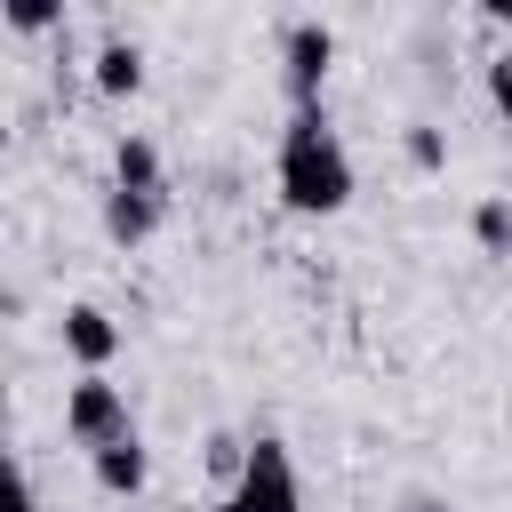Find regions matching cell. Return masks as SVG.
Returning a JSON list of instances; mask_svg holds the SVG:
<instances>
[{
  "mask_svg": "<svg viewBox=\"0 0 512 512\" xmlns=\"http://www.w3.org/2000/svg\"><path fill=\"white\" fill-rule=\"evenodd\" d=\"M480 16L488 24H512V0H480Z\"/></svg>",
  "mask_w": 512,
  "mask_h": 512,
  "instance_id": "cell-16",
  "label": "cell"
},
{
  "mask_svg": "<svg viewBox=\"0 0 512 512\" xmlns=\"http://www.w3.org/2000/svg\"><path fill=\"white\" fill-rule=\"evenodd\" d=\"M400 152H408V168H424V176H440V168H448V136H440L432 120H408Z\"/></svg>",
  "mask_w": 512,
  "mask_h": 512,
  "instance_id": "cell-11",
  "label": "cell"
},
{
  "mask_svg": "<svg viewBox=\"0 0 512 512\" xmlns=\"http://www.w3.org/2000/svg\"><path fill=\"white\" fill-rule=\"evenodd\" d=\"M152 232H160V200L112 184V192H104V240H112V248H144Z\"/></svg>",
  "mask_w": 512,
  "mask_h": 512,
  "instance_id": "cell-7",
  "label": "cell"
},
{
  "mask_svg": "<svg viewBox=\"0 0 512 512\" xmlns=\"http://www.w3.org/2000/svg\"><path fill=\"white\" fill-rule=\"evenodd\" d=\"M216 512H232V504H216Z\"/></svg>",
  "mask_w": 512,
  "mask_h": 512,
  "instance_id": "cell-17",
  "label": "cell"
},
{
  "mask_svg": "<svg viewBox=\"0 0 512 512\" xmlns=\"http://www.w3.org/2000/svg\"><path fill=\"white\" fill-rule=\"evenodd\" d=\"M280 200L296 208V216H336L344 200H352V152H344V136L328 128V104H304V112H288V128H280Z\"/></svg>",
  "mask_w": 512,
  "mask_h": 512,
  "instance_id": "cell-1",
  "label": "cell"
},
{
  "mask_svg": "<svg viewBox=\"0 0 512 512\" xmlns=\"http://www.w3.org/2000/svg\"><path fill=\"white\" fill-rule=\"evenodd\" d=\"M0 512H40L32 504V472L16 464V448H0Z\"/></svg>",
  "mask_w": 512,
  "mask_h": 512,
  "instance_id": "cell-13",
  "label": "cell"
},
{
  "mask_svg": "<svg viewBox=\"0 0 512 512\" xmlns=\"http://www.w3.org/2000/svg\"><path fill=\"white\" fill-rule=\"evenodd\" d=\"M56 328H64V352L80 360V376H104V368L120 360V344H128V336H120V320H112L104 304H64V320H56Z\"/></svg>",
  "mask_w": 512,
  "mask_h": 512,
  "instance_id": "cell-5",
  "label": "cell"
},
{
  "mask_svg": "<svg viewBox=\"0 0 512 512\" xmlns=\"http://www.w3.org/2000/svg\"><path fill=\"white\" fill-rule=\"evenodd\" d=\"M472 240H480V256H512V200L504 192H488L472 208Z\"/></svg>",
  "mask_w": 512,
  "mask_h": 512,
  "instance_id": "cell-10",
  "label": "cell"
},
{
  "mask_svg": "<svg viewBox=\"0 0 512 512\" xmlns=\"http://www.w3.org/2000/svg\"><path fill=\"white\" fill-rule=\"evenodd\" d=\"M88 472H96V488H104V496H136V488L152 480V456H144V440L128 432V440L96 448V456H88Z\"/></svg>",
  "mask_w": 512,
  "mask_h": 512,
  "instance_id": "cell-8",
  "label": "cell"
},
{
  "mask_svg": "<svg viewBox=\"0 0 512 512\" xmlns=\"http://www.w3.org/2000/svg\"><path fill=\"white\" fill-rule=\"evenodd\" d=\"M480 80H488V104H496V112L512 120V48H496V56L480 64Z\"/></svg>",
  "mask_w": 512,
  "mask_h": 512,
  "instance_id": "cell-14",
  "label": "cell"
},
{
  "mask_svg": "<svg viewBox=\"0 0 512 512\" xmlns=\"http://www.w3.org/2000/svg\"><path fill=\"white\" fill-rule=\"evenodd\" d=\"M0 24H8V32H56V24H64V8H56V0H8V8H0Z\"/></svg>",
  "mask_w": 512,
  "mask_h": 512,
  "instance_id": "cell-12",
  "label": "cell"
},
{
  "mask_svg": "<svg viewBox=\"0 0 512 512\" xmlns=\"http://www.w3.org/2000/svg\"><path fill=\"white\" fill-rule=\"evenodd\" d=\"M328 64H336V24H320V16H288V24H280V80H288V104H296V112L320 104Z\"/></svg>",
  "mask_w": 512,
  "mask_h": 512,
  "instance_id": "cell-4",
  "label": "cell"
},
{
  "mask_svg": "<svg viewBox=\"0 0 512 512\" xmlns=\"http://www.w3.org/2000/svg\"><path fill=\"white\" fill-rule=\"evenodd\" d=\"M96 88L104 96H136L144 88V48L136 40H104L96 48Z\"/></svg>",
  "mask_w": 512,
  "mask_h": 512,
  "instance_id": "cell-9",
  "label": "cell"
},
{
  "mask_svg": "<svg viewBox=\"0 0 512 512\" xmlns=\"http://www.w3.org/2000/svg\"><path fill=\"white\" fill-rule=\"evenodd\" d=\"M136 424H128V392L112 384V376H72L64 384V440L72 448H112V440H128Z\"/></svg>",
  "mask_w": 512,
  "mask_h": 512,
  "instance_id": "cell-3",
  "label": "cell"
},
{
  "mask_svg": "<svg viewBox=\"0 0 512 512\" xmlns=\"http://www.w3.org/2000/svg\"><path fill=\"white\" fill-rule=\"evenodd\" d=\"M240 456H248V448H240L232 432H216V440H208V464H216V472H240Z\"/></svg>",
  "mask_w": 512,
  "mask_h": 512,
  "instance_id": "cell-15",
  "label": "cell"
},
{
  "mask_svg": "<svg viewBox=\"0 0 512 512\" xmlns=\"http://www.w3.org/2000/svg\"><path fill=\"white\" fill-rule=\"evenodd\" d=\"M232 512H304V480H296V456H288V440H248V456H240V472H232V496H224Z\"/></svg>",
  "mask_w": 512,
  "mask_h": 512,
  "instance_id": "cell-2",
  "label": "cell"
},
{
  "mask_svg": "<svg viewBox=\"0 0 512 512\" xmlns=\"http://www.w3.org/2000/svg\"><path fill=\"white\" fill-rule=\"evenodd\" d=\"M112 184H120V192L168 200V168H160V144H152L144 128H120V144H112Z\"/></svg>",
  "mask_w": 512,
  "mask_h": 512,
  "instance_id": "cell-6",
  "label": "cell"
}]
</instances>
